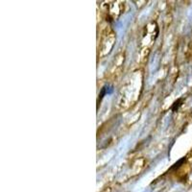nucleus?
<instances>
[{
    "instance_id": "nucleus-1",
    "label": "nucleus",
    "mask_w": 192,
    "mask_h": 192,
    "mask_svg": "<svg viewBox=\"0 0 192 192\" xmlns=\"http://www.w3.org/2000/svg\"><path fill=\"white\" fill-rule=\"evenodd\" d=\"M180 102H181V100H179L178 102H176V103L174 104V106H173V111H176V110H178V108H179V106H180L181 104H180Z\"/></svg>"
}]
</instances>
